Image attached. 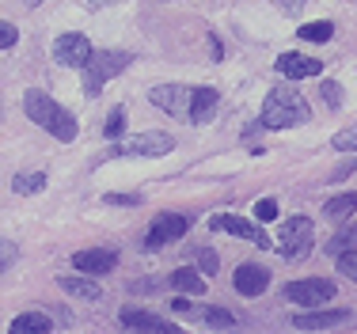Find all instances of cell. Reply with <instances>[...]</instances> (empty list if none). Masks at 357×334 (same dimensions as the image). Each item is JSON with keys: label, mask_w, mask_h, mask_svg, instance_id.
Returning <instances> with one entry per match:
<instances>
[{"label": "cell", "mask_w": 357, "mask_h": 334, "mask_svg": "<svg viewBox=\"0 0 357 334\" xmlns=\"http://www.w3.org/2000/svg\"><path fill=\"white\" fill-rule=\"evenodd\" d=\"M308 118H312L308 99L296 88H289V84H278V88H270V96L262 99L259 126L262 130H293V126H304Z\"/></svg>", "instance_id": "6da1fadb"}, {"label": "cell", "mask_w": 357, "mask_h": 334, "mask_svg": "<svg viewBox=\"0 0 357 334\" xmlns=\"http://www.w3.org/2000/svg\"><path fill=\"white\" fill-rule=\"evenodd\" d=\"M23 110H27V118L35 126H42V130H46L50 137H57V141H76V118L69 114V110L61 107V103L57 99H50L46 91H38V88H31L27 96H23Z\"/></svg>", "instance_id": "7a4b0ae2"}, {"label": "cell", "mask_w": 357, "mask_h": 334, "mask_svg": "<svg viewBox=\"0 0 357 334\" xmlns=\"http://www.w3.org/2000/svg\"><path fill=\"white\" fill-rule=\"evenodd\" d=\"M130 61H133V54H126V50H99V54H91L88 68H84V96L96 99L103 91V84L122 73Z\"/></svg>", "instance_id": "3957f363"}, {"label": "cell", "mask_w": 357, "mask_h": 334, "mask_svg": "<svg viewBox=\"0 0 357 334\" xmlns=\"http://www.w3.org/2000/svg\"><path fill=\"white\" fill-rule=\"evenodd\" d=\"M175 149V137L167 133H137V137H126L110 149V156H122V160H141V156H167Z\"/></svg>", "instance_id": "277c9868"}, {"label": "cell", "mask_w": 357, "mask_h": 334, "mask_svg": "<svg viewBox=\"0 0 357 334\" xmlns=\"http://www.w3.org/2000/svg\"><path fill=\"white\" fill-rule=\"evenodd\" d=\"M149 103H152V107H160L164 114H172V118H186V122H190V110H194V88H186V84H156V88L149 91Z\"/></svg>", "instance_id": "5b68a950"}, {"label": "cell", "mask_w": 357, "mask_h": 334, "mask_svg": "<svg viewBox=\"0 0 357 334\" xmlns=\"http://www.w3.org/2000/svg\"><path fill=\"white\" fill-rule=\"evenodd\" d=\"M312 232H316V225L308 217H289L282 225V236H278L282 259H304L312 251Z\"/></svg>", "instance_id": "8992f818"}, {"label": "cell", "mask_w": 357, "mask_h": 334, "mask_svg": "<svg viewBox=\"0 0 357 334\" xmlns=\"http://www.w3.org/2000/svg\"><path fill=\"white\" fill-rule=\"evenodd\" d=\"M285 296L301 308H319L327 301H335V281L327 278H301V281H289L285 285Z\"/></svg>", "instance_id": "52a82bcc"}, {"label": "cell", "mask_w": 357, "mask_h": 334, "mask_svg": "<svg viewBox=\"0 0 357 334\" xmlns=\"http://www.w3.org/2000/svg\"><path fill=\"white\" fill-rule=\"evenodd\" d=\"M186 228H190V220H186L183 213H160L156 225H152L149 236H144V251H160L164 243H175V239H183Z\"/></svg>", "instance_id": "ba28073f"}, {"label": "cell", "mask_w": 357, "mask_h": 334, "mask_svg": "<svg viewBox=\"0 0 357 334\" xmlns=\"http://www.w3.org/2000/svg\"><path fill=\"white\" fill-rule=\"evenodd\" d=\"M91 42L84 38V34H76V31H69V34H61V38L54 42V57H57V65H69V68H88V61H91Z\"/></svg>", "instance_id": "9c48e42d"}, {"label": "cell", "mask_w": 357, "mask_h": 334, "mask_svg": "<svg viewBox=\"0 0 357 334\" xmlns=\"http://www.w3.org/2000/svg\"><path fill=\"white\" fill-rule=\"evenodd\" d=\"M209 228H213V232H228V236L251 239L255 247H266V251H270V236L262 232V228H255L251 220H243V217H232V213H217V217H209Z\"/></svg>", "instance_id": "30bf717a"}, {"label": "cell", "mask_w": 357, "mask_h": 334, "mask_svg": "<svg viewBox=\"0 0 357 334\" xmlns=\"http://www.w3.org/2000/svg\"><path fill=\"white\" fill-rule=\"evenodd\" d=\"M73 266L88 278H103L118 266V251L114 247H88V251H76L73 255Z\"/></svg>", "instance_id": "8fae6325"}, {"label": "cell", "mask_w": 357, "mask_h": 334, "mask_svg": "<svg viewBox=\"0 0 357 334\" xmlns=\"http://www.w3.org/2000/svg\"><path fill=\"white\" fill-rule=\"evenodd\" d=\"M118 323H122V327L130 331V334H186V331L172 327V323L156 319V315L141 312V308H126V312L118 315Z\"/></svg>", "instance_id": "7c38bea8"}, {"label": "cell", "mask_w": 357, "mask_h": 334, "mask_svg": "<svg viewBox=\"0 0 357 334\" xmlns=\"http://www.w3.org/2000/svg\"><path fill=\"white\" fill-rule=\"evenodd\" d=\"M350 319H354V312H346V308H331V312L293 315V327L296 331H335V327H346Z\"/></svg>", "instance_id": "4fadbf2b"}, {"label": "cell", "mask_w": 357, "mask_h": 334, "mask_svg": "<svg viewBox=\"0 0 357 334\" xmlns=\"http://www.w3.org/2000/svg\"><path fill=\"white\" fill-rule=\"evenodd\" d=\"M232 289L240 296H262L270 289V273L259 266V262H243L236 266V278H232Z\"/></svg>", "instance_id": "5bb4252c"}, {"label": "cell", "mask_w": 357, "mask_h": 334, "mask_svg": "<svg viewBox=\"0 0 357 334\" xmlns=\"http://www.w3.org/2000/svg\"><path fill=\"white\" fill-rule=\"evenodd\" d=\"M278 73H282L285 80H304V76H319L323 61L304 57V54H282V57H278Z\"/></svg>", "instance_id": "9a60e30c"}, {"label": "cell", "mask_w": 357, "mask_h": 334, "mask_svg": "<svg viewBox=\"0 0 357 334\" xmlns=\"http://www.w3.org/2000/svg\"><path fill=\"white\" fill-rule=\"evenodd\" d=\"M50 331H54V319L46 312H23L8 327V334H50Z\"/></svg>", "instance_id": "2e32d148"}, {"label": "cell", "mask_w": 357, "mask_h": 334, "mask_svg": "<svg viewBox=\"0 0 357 334\" xmlns=\"http://www.w3.org/2000/svg\"><path fill=\"white\" fill-rule=\"evenodd\" d=\"M167 281H172L175 293H186V296H202V293H206V278H202V270H194V266H178Z\"/></svg>", "instance_id": "e0dca14e"}, {"label": "cell", "mask_w": 357, "mask_h": 334, "mask_svg": "<svg viewBox=\"0 0 357 334\" xmlns=\"http://www.w3.org/2000/svg\"><path fill=\"white\" fill-rule=\"evenodd\" d=\"M217 103H220V96L213 88H194V110H190V122L194 126H206L209 118L217 114Z\"/></svg>", "instance_id": "ac0fdd59"}, {"label": "cell", "mask_w": 357, "mask_h": 334, "mask_svg": "<svg viewBox=\"0 0 357 334\" xmlns=\"http://www.w3.org/2000/svg\"><path fill=\"white\" fill-rule=\"evenodd\" d=\"M57 285H61L65 293L80 296V301H99V296H103V289H99L91 278H57Z\"/></svg>", "instance_id": "d6986e66"}, {"label": "cell", "mask_w": 357, "mask_h": 334, "mask_svg": "<svg viewBox=\"0 0 357 334\" xmlns=\"http://www.w3.org/2000/svg\"><path fill=\"white\" fill-rule=\"evenodd\" d=\"M350 213H357V190L338 194V198H331L327 205H323V217L327 220H346Z\"/></svg>", "instance_id": "ffe728a7"}, {"label": "cell", "mask_w": 357, "mask_h": 334, "mask_svg": "<svg viewBox=\"0 0 357 334\" xmlns=\"http://www.w3.org/2000/svg\"><path fill=\"white\" fill-rule=\"evenodd\" d=\"M357 247V225L350 228H342L338 236H331V243H327V255H335V259H342V255H350Z\"/></svg>", "instance_id": "44dd1931"}, {"label": "cell", "mask_w": 357, "mask_h": 334, "mask_svg": "<svg viewBox=\"0 0 357 334\" xmlns=\"http://www.w3.org/2000/svg\"><path fill=\"white\" fill-rule=\"evenodd\" d=\"M202 319H206V327H213V331H232L236 327V315L225 312V308H217V304H209L206 312H202Z\"/></svg>", "instance_id": "7402d4cb"}, {"label": "cell", "mask_w": 357, "mask_h": 334, "mask_svg": "<svg viewBox=\"0 0 357 334\" xmlns=\"http://www.w3.org/2000/svg\"><path fill=\"white\" fill-rule=\"evenodd\" d=\"M331 34H335V27H331L327 20L301 23V38H304V42H331Z\"/></svg>", "instance_id": "603a6c76"}, {"label": "cell", "mask_w": 357, "mask_h": 334, "mask_svg": "<svg viewBox=\"0 0 357 334\" xmlns=\"http://www.w3.org/2000/svg\"><path fill=\"white\" fill-rule=\"evenodd\" d=\"M46 186V175L42 171H31V175H15V194H38Z\"/></svg>", "instance_id": "cb8c5ba5"}, {"label": "cell", "mask_w": 357, "mask_h": 334, "mask_svg": "<svg viewBox=\"0 0 357 334\" xmlns=\"http://www.w3.org/2000/svg\"><path fill=\"white\" fill-rule=\"evenodd\" d=\"M103 133L110 137V141H118V137L126 133V107H114L107 114V126H103Z\"/></svg>", "instance_id": "d4e9b609"}, {"label": "cell", "mask_w": 357, "mask_h": 334, "mask_svg": "<svg viewBox=\"0 0 357 334\" xmlns=\"http://www.w3.org/2000/svg\"><path fill=\"white\" fill-rule=\"evenodd\" d=\"M319 96H323V103H327L331 110H338V107H342V84H338V80H323L319 84Z\"/></svg>", "instance_id": "484cf974"}, {"label": "cell", "mask_w": 357, "mask_h": 334, "mask_svg": "<svg viewBox=\"0 0 357 334\" xmlns=\"http://www.w3.org/2000/svg\"><path fill=\"white\" fill-rule=\"evenodd\" d=\"M274 217H278V202H274V198H259V202H255V220L270 225Z\"/></svg>", "instance_id": "4316f807"}, {"label": "cell", "mask_w": 357, "mask_h": 334, "mask_svg": "<svg viewBox=\"0 0 357 334\" xmlns=\"http://www.w3.org/2000/svg\"><path fill=\"white\" fill-rule=\"evenodd\" d=\"M331 144H335L338 152H357V126H350V130H342V133L335 137V141H331Z\"/></svg>", "instance_id": "83f0119b"}, {"label": "cell", "mask_w": 357, "mask_h": 334, "mask_svg": "<svg viewBox=\"0 0 357 334\" xmlns=\"http://www.w3.org/2000/svg\"><path fill=\"white\" fill-rule=\"evenodd\" d=\"M198 266H202V273H209V278H213V273L220 270V259H217V251H209V247H202V251H198Z\"/></svg>", "instance_id": "f1b7e54d"}, {"label": "cell", "mask_w": 357, "mask_h": 334, "mask_svg": "<svg viewBox=\"0 0 357 334\" xmlns=\"http://www.w3.org/2000/svg\"><path fill=\"white\" fill-rule=\"evenodd\" d=\"M338 273H342V278H350L354 285H357V251H350V255H342V259H338Z\"/></svg>", "instance_id": "f546056e"}, {"label": "cell", "mask_w": 357, "mask_h": 334, "mask_svg": "<svg viewBox=\"0 0 357 334\" xmlns=\"http://www.w3.org/2000/svg\"><path fill=\"white\" fill-rule=\"evenodd\" d=\"M15 38H20L15 23H12V20H4V23H0V46H4V50H12V46H15Z\"/></svg>", "instance_id": "4dcf8cb0"}, {"label": "cell", "mask_w": 357, "mask_h": 334, "mask_svg": "<svg viewBox=\"0 0 357 334\" xmlns=\"http://www.w3.org/2000/svg\"><path fill=\"white\" fill-rule=\"evenodd\" d=\"M137 194H107V205H137Z\"/></svg>", "instance_id": "1f68e13d"}, {"label": "cell", "mask_w": 357, "mask_h": 334, "mask_svg": "<svg viewBox=\"0 0 357 334\" xmlns=\"http://www.w3.org/2000/svg\"><path fill=\"white\" fill-rule=\"evenodd\" d=\"M354 171H357V156H354V160H346L342 167H335V175H331V179H335V183H342L346 175H354Z\"/></svg>", "instance_id": "d6a6232c"}, {"label": "cell", "mask_w": 357, "mask_h": 334, "mask_svg": "<svg viewBox=\"0 0 357 334\" xmlns=\"http://www.w3.org/2000/svg\"><path fill=\"white\" fill-rule=\"evenodd\" d=\"M278 4H282V12H289V15H301L308 0H278Z\"/></svg>", "instance_id": "836d02e7"}, {"label": "cell", "mask_w": 357, "mask_h": 334, "mask_svg": "<svg viewBox=\"0 0 357 334\" xmlns=\"http://www.w3.org/2000/svg\"><path fill=\"white\" fill-rule=\"evenodd\" d=\"M172 312L175 315H194V304L186 301V296H178V301H172Z\"/></svg>", "instance_id": "e575fe53"}, {"label": "cell", "mask_w": 357, "mask_h": 334, "mask_svg": "<svg viewBox=\"0 0 357 334\" xmlns=\"http://www.w3.org/2000/svg\"><path fill=\"white\" fill-rule=\"evenodd\" d=\"M12 259H15V243H4V266H12Z\"/></svg>", "instance_id": "d590c367"}, {"label": "cell", "mask_w": 357, "mask_h": 334, "mask_svg": "<svg viewBox=\"0 0 357 334\" xmlns=\"http://www.w3.org/2000/svg\"><path fill=\"white\" fill-rule=\"evenodd\" d=\"M88 8H103V4H118V0H84Z\"/></svg>", "instance_id": "8d00e7d4"}, {"label": "cell", "mask_w": 357, "mask_h": 334, "mask_svg": "<svg viewBox=\"0 0 357 334\" xmlns=\"http://www.w3.org/2000/svg\"><path fill=\"white\" fill-rule=\"evenodd\" d=\"M23 4H27V8H35V4H42V0H23Z\"/></svg>", "instance_id": "74e56055"}]
</instances>
